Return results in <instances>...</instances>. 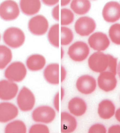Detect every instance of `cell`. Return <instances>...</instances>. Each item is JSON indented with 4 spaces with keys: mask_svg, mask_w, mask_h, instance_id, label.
Returning a JSON list of instances; mask_svg holds the SVG:
<instances>
[{
    "mask_svg": "<svg viewBox=\"0 0 120 133\" xmlns=\"http://www.w3.org/2000/svg\"><path fill=\"white\" fill-rule=\"evenodd\" d=\"M115 118L119 122H120V108L117 110L115 112Z\"/></svg>",
    "mask_w": 120,
    "mask_h": 133,
    "instance_id": "obj_37",
    "label": "cell"
},
{
    "mask_svg": "<svg viewBox=\"0 0 120 133\" xmlns=\"http://www.w3.org/2000/svg\"><path fill=\"white\" fill-rule=\"evenodd\" d=\"M26 75V66L20 61L12 62L7 66L4 71L5 78L16 83L23 81L25 78Z\"/></svg>",
    "mask_w": 120,
    "mask_h": 133,
    "instance_id": "obj_2",
    "label": "cell"
},
{
    "mask_svg": "<svg viewBox=\"0 0 120 133\" xmlns=\"http://www.w3.org/2000/svg\"><path fill=\"white\" fill-rule=\"evenodd\" d=\"M60 99V93L58 92L55 96L53 99V105L55 109L57 111H59V100Z\"/></svg>",
    "mask_w": 120,
    "mask_h": 133,
    "instance_id": "obj_33",
    "label": "cell"
},
{
    "mask_svg": "<svg viewBox=\"0 0 120 133\" xmlns=\"http://www.w3.org/2000/svg\"><path fill=\"white\" fill-rule=\"evenodd\" d=\"M29 133H49V129L45 124L38 123L31 126L29 129Z\"/></svg>",
    "mask_w": 120,
    "mask_h": 133,
    "instance_id": "obj_29",
    "label": "cell"
},
{
    "mask_svg": "<svg viewBox=\"0 0 120 133\" xmlns=\"http://www.w3.org/2000/svg\"><path fill=\"white\" fill-rule=\"evenodd\" d=\"M19 4L13 0H7L0 4V18L6 22H11L18 18L20 14Z\"/></svg>",
    "mask_w": 120,
    "mask_h": 133,
    "instance_id": "obj_4",
    "label": "cell"
},
{
    "mask_svg": "<svg viewBox=\"0 0 120 133\" xmlns=\"http://www.w3.org/2000/svg\"><path fill=\"white\" fill-rule=\"evenodd\" d=\"M99 88L105 92L114 90L117 85L115 75L109 71L101 73L98 79Z\"/></svg>",
    "mask_w": 120,
    "mask_h": 133,
    "instance_id": "obj_14",
    "label": "cell"
},
{
    "mask_svg": "<svg viewBox=\"0 0 120 133\" xmlns=\"http://www.w3.org/2000/svg\"><path fill=\"white\" fill-rule=\"evenodd\" d=\"M88 43L91 48L98 52L106 50L110 45L107 36L101 32H97L91 35L88 39Z\"/></svg>",
    "mask_w": 120,
    "mask_h": 133,
    "instance_id": "obj_13",
    "label": "cell"
},
{
    "mask_svg": "<svg viewBox=\"0 0 120 133\" xmlns=\"http://www.w3.org/2000/svg\"><path fill=\"white\" fill-rule=\"evenodd\" d=\"M26 39L24 31L20 28L11 27L7 28L3 35V40L9 48L17 49L22 46Z\"/></svg>",
    "mask_w": 120,
    "mask_h": 133,
    "instance_id": "obj_1",
    "label": "cell"
},
{
    "mask_svg": "<svg viewBox=\"0 0 120 133\" xmlns=\"http://www.w3.org/2000/svg\"><path fill=\"white\" fill-rule=\"evenodd\" d=\"M115 108L113 103L109 100H102L99 104L98 114L99 116L104 119L111 118L115 113Z\"/></svg>",
    "mask_w": 120,
    "mask_h": 133,
    "instance_id": "obj_21",
    "label": "cell"
},
{
    "mask_svg": "<svg viewBox=\"0 0 120 133\" xmlns=\"http://www.w3.org/2000/svg\"><path fill=\"white\" fill-rule=\"evenodd\" d=\"M56 115L55 110L47 105H41L35 109L32 114L33 121L37 123L48 124L52 122Z\"/></svg>",
    "mask_w": 120,
    "mask_h": 133,
    "instance_id": "obj_5",
    "label": "cell"
},
{
    "mask_svg": "<svg viewBox=\"0 0 120 133\" xmlns=\"http://www.w3.org/2000/svg\"><path fill=\"white\" fill-rule=\"evenodd\" d=\"M64 55V51L63 49V48H62V49H61V58H63Z\"/></svg>",
    "mask_w": 120,
    "mask_h": 133,
    "instance_id": "obj_40",
    "label": "cell"
},
{
    "mask_svg": "<svg viewBox=\"0 0 120 133\" xmlns=\"http://www.w3.org/2000/svg\"><path fill=\"white\" fill-rule=\"evenodd\" d=\"M51 15L53 17V18L57 21H60V12H59V5H57L56 6H55L51 12Z\"/></svg>",
    "mask_w": 120,
    "mask_h": 133,
    "instance_id": "obj_32",
    "label": "cell"
},
{
    "mask_svg": "<svg viewBox=\"0 0 120 133\" xmlns=\"http://www.w3.org/2000/svg\"><path fill=\"white\" fill-rule=\"evenodd\" d=\"M74 39L72 30L66 27L62 26L61 28V43L62 45L69 44Z\"/></svg>",
    "mask_w": 120,
    "mask_h": 133,
    "instance_id": "obj_27",
    "label": "cell"
},
{
    "mask_svg": "<svg viewBox=\"0 0 120 133\" xmlns=\"http://www.w3.org/2000/svg\"><path fill=\"white\" fill-rule=\"evenodd\" d=\"M109 58V65L108 68L109 72L112 73L115 75L116 74V67H117V58L114 57L110 54H107Z\"/></svg>",
    "mask_w": 120,
    "mask_h": 133,
    "instance_id": "obj_30",
    "label": "cell"
},
{
    "mask_svg": "<svg viewBox=\"0 0 120 133\" xmlns=\"http://www.w3.org/2000/svg\"><path fill=\"white\" fill-rule=\"evenodd\" d=\"M59 1H55V0H43L42 2L47 6H53L59 3Z\"/></svg>",
    "mask_w": 120,
    "mask_h": 133,
    "instance_id": "obj_35",
    "label": "cell"
},
{
    "mask_svg": "<svg viewBox=\"0 0 120 133\" xmlns=\"http://www.w3.org/2000/svg\"><path fill=\"white\" fill-rule=\"evenodd\" d=\"M68 108L71 114L76 116H80L86 113L87 106L86 102L82 99L75 97L68 102Z\"/></svg>",
    "mask_w": 120,
    "mask_h": 133,
    "instance_id": "obj_19",
    "label": "cell"
},
{
    "mask_svg": "<svg viewBox=\"0 0 120 133\" xmlns=\"http://www.w3.org/2000/svg\"><path fill=\"white\" fill-rule=\"evenodd\" d=\"M90 49L87 43L83 41H77L71 45L68 51L70 58L75 62H82L88 56Z\"/></svg>",
    "mask_w": 120,
    "mask_h": 133,
    "instance_id": "obj_8",
    "label": "cell"
},
{
    "mask_svg": "<svg viewBox=\"0 0 120 133\" xmlns=\"http://www.w3.org/2000/svg\"><path fill=\"white\" fill-rule=\"evenodd\" d=\"M35 102L34 94L26 87H23L17 95V107L23 112H26L32 110L35 106Z\"/></svg>",
    "mask_w": 120,
    "mask_h": 133,
    "instance_id": "obj_3",
    "label": "cell"
},
{
    "mask_svg": "<svg viewBox=\"0 0 120 133\" xmlns=\"http://www.w3.org/2000/svg\"><path fill=\"white\" fill-rule=\"evenodd\" d=\"M88 65L90 69L94 72L101 73L105 72L109 65L107 55L101 52L93 53L89 58Z\"/></svg>",
    "mask_w": 120,
    "mask_h": 133,
    "instance_id": "obj_7",
    "label": "cell"
},
{
    "mask_svg": "<svg viewBox=\"0 0 120 133\" xmlns=\"http://www.w3.org/2000/svg\"><path fill=\"white\" fill-rule=\"evenodd\" d=\"M67 72L66 69L63 66H62L61 68V81L63 82L66 78Z\"/></svg>",
    "mask_w": 120,
    "mask_h": 133,
    "instance_id": "obj_36",
    "label": "cell"
},
{
    "mask_svg": "<svg viewBox=\"0 0 120 133\" xmlns=\"http://www.w3.org/2000/svg\"><path fill=\"white\" fill-rule=\"evenodd\" d=\"M5 133H26L27 127L25 123L19 119L10 121L4 129Z\"/></svg>",
    "mask_w": 120,
    "mask_h": 133,
    "instance_id": "obj_24",
    "label": "cell"
},
{
    "mask_svg": "<svg viewBox=\"0 0 120 133\" xmlns=\"http://www.w3.org/2000/svg\"><path fill=\"white\" fill-rule=\"evenodd\" d=\"M1 34H0V40H1Z\"/></svg>",
    "mask_w": 120,
    "mask_h": 133,
    "instance_id": "obj_41",
    "label": "cell"
},
{
    "mask_svg": "<svg viewBox=\"0 0 120 133\" xmlns=\"http://www.w3.org/2000/svg\"><path fill=\"white\" fill-rule=\"evenodd\" d=\"M49 23L43 15H37L32 17L28 22V28L29 32L35 36H42L48 31Z\"/></svg>",
    "mask_w": 120,
    "mask_h": 133,
    "instance_id": "obj_6",
    "label": "cell"
},
{
    "mask_svg": "<svg viewBox=\"0 0 120 133\" xmlns=\"http://www.w3.org/2000/svg\"><path fill=\"white\" fill-rule=\"evenodd\" d=\"M88 132L89 133H106V130L103 125L96 124L91 126Z\"/></svg>",
    "mask_w": 120,
    "mask_h": 133,
    "instance_id": "obj_31",
    "label": "cell"
},
{
    "mask_svg": "<svg viewBox=\"0 0 120 133\" xmlns=\"http://www.w3.org/2000/svg\"><path fill=\"white\" fill-rule=\"evenodd\" d=\"M76 87L81 94L89 95L95 90L96 81L93 77L90 75H82L78 78L76 82Z\"/></svg>",
    "mask_w": 120,
    "mask_h": 133,
    "instance_id": "obj_15",
    "label": "cell"
},
{
    "mask_svg": "<svg viewBox=\"0 0 120 133\" xmlns=\"http://www.w3.org/2000/svg\"><path fill=\"white\" fill-rule=\"evenodd\" d=\"M77 126L76 118L68 112L61 113V131L63 133H70L74 131Z\"/></svg>",
    "mask_w": 120,
    "mask_h": 133,
    "instance_id": "obj_20",
    "label": "cell"
},
{
    "mask_svg": "<svg viewBox=\"0 0 120 133\" xmlns=\"http://www.w3.org/2000/svg\"><path fill=\"white\" fill-rule=\"evenodd\" d=\"M19 108L11 102L0 103V123H5L13 121L19 115Z\"/></svg>",
    "mask_w": 120,
    "mask_h": 133,
    "instance_id": "obj_11",
    "label": "cell"
},
{
    "mask_svg": "<svg viewBox=\"0 0 120 133\" xmlns=\"http://www.w3.org/2000/svg\"><path fill=\"white\" fill-rule=\"evenodd\" d=\"M104 19L109 23H113L120 18V4L115 1L106 3L102 10Z\"/></svg>",
    "mask_w": 120,
    "mask_h": 133,
    "instance_id": "obj_12",
    "label": "cell"
},
{
    "mask_svg": "<svg viewBox=\"0 0 120 133\" xmlns=\"http://www.w3.org/2000/svg\"><path fill=\"white\" fill-rule=\"evenodd\" d=\"M70 8L77 14H85L90 10L91 3L88 0H74L70 3Z\"/></svg>",
    "mask_w": 120,
    "mask_h": 133,
    "instance_id": "obj_22",
    "label": "cell"
},
{
    "mask_svg": "<svg viewBox=\"0 0 120 133\" xmlns=\"http://www.w3.org/2000/svg\"><path fill=\"white\" fill-rule=\"evenodd\" d=\"M109 133H120V125H113L111 126L108 130Z\"/></svg>",
    "mask_w": 120,
    "mask_h": 133,
    "instance_id": "obj_34",
    "label": "cell"
},
{
    "mask_svg": "<svg viewBox=\"0 0 120 133\" xmlns=\"http://www.w3.org/2000/svg\"><path fill=\"white\" fill-rule=\"evenodd\" d=\"M13 53L9 47L4 45H0V70H3L12 61Z\"/></svg>",
    "mask_w": 120,
    "mask_h": 133,
    "instance_id": "obj_23",
    "label": "cell"
},
{
    "mask_svg": "<svg viewBox=\"0 0 120 133\" xmlns=\"http://www.w3.org/2000/svg\"><path fill=\"white\" fill-rule=\"evenodd\" d=\"M70 3H71L70 1H61V5L62 6H65L69 4Z\"/></svg>",
    "mask_w": 120,
    "mask_h": 133,
    "instance_id": "obj_38",
    "label": "cell"
},
{
    "mask_svg": "<svg viewBox=\"0 0 120 133\" xmlns=\"http://www.w3.org/2000/svg\"><path fill=\"white\" fill-rule=\"evenodd\" d=\"M19 89L16 83L8 79L0 81V99L4 101L13 100L17 95Z\"/></svg>",
    "mask_w": 120,
    "mask_h": 133,
    "instance_id": "obj_9",
    "label": "cell"
},
{
    "mask_svg": "<svg viewBox=\"0 0 120 133\" xmlns=\"http://www.w3.org/2000/svg\"><path fill=\"white\" fill-rule=\"evenodd\" d=\"M48 39L49 43L56 48H59V25L56 24L52 25L48 33Z\"/></svg>",
    "mask_w": 120,
    "mask_h": 133,
    "instance_id": "obj_25",
    "label": "cell"
},
{
    "mask_svg": "<svg viewBox=\"0 0 120 133\" xmlns=\"http://www.w3.org/2000/svg\"><path fill=\"white\" fill-rule=\"evenodd\" d=\"M117 74L118 75V76L120 78V61L117 65Z\"/></svg>",
    "mask_w": 120,
    "mask_h": 133,
    "instance_id": "obj_39",
    "label": "cell"
},
{
    "mask_svg": "<svg viewBox=\"0 0 120 133\" xmlns=\"http://www.w3.org/2000/svg\"><path fill=\"white\" fill-rule=\"evenodd\" d=\"M46 63V58L43 55L39 54H33L26 59V66L32 72H37L45 67Z\"/></svg>",
    "mask_w": 120,
    "mask_h": 133,
    "instance_id": "obj_18",
    "label": "cell"
},
{
    "mask_svg": "<svg viewBox=\"0 0 120 133\" xmlns=\"http://www.w3.org/2000/svg\"><path fill=\"white\" fill-rule=\"evenodd\" d=\"M96 28L95 21L91 17L83 16L78 18L75 24L77 34L81 36H87L93 32Z\"/></svg>",
    "mask_w": 120,
    "mask_h": 133,
    "instance_id": "obj_10",
    "label": "cell"
},
{
    "mask_svg": "<svg viewBox=\"0 0 120 133\" xmlns=\"http://www.w3.org/2000/svg\"><path fill=\"white\" fill-rule=\"evenodd\" d=\"M45 80L52 85H58L61 79L60 66L58 63H51L48 65L43 73Z\"/></svg>",
    "mask_w": 120,
    "mask_h": 133,
    "instance_id": "obj_16",
    "label": "cell"
},
{
    "mask_svg": "<svg viewBox=\"0 0 120 133\" xmlns=\"http://www.w3.org/2000/svg\"><path fill=\"white\" fill-rule=\"evenodd\" d=\"M20 10L24 15L34 16L38 13L41 6L39 0H21L20 1Z\"/></svg>",
    "mask_w": 120,
    "mask_h": 133,
    "instance_id": "obj_17",
    "label": "cell"
},
{
    "mask_svg": "<svg viewBox=\"0 0 120 133\" xmlns=\"http://www.w3.org/2000/svg\"><path fill=\"white\" fill-rule=\"evenodd\" d=\"M74 20V14L69 9H62L60 13V21L62 26H66L71 24Z\"/></svg>",
    "mask_w": 120,
    "mask_h": 133,
    "instance_id": "obj_26",
    "label": "cell"
},
{
    "mask_svg": "<svg viewBox=\"0 0 120 133\" xmlns=\"http://www.w3.org/2000/svg\"><path fill=\"white\" fill-rule=\"evenodd\" d=\"M109 37L112 41L117 45H120V24H115L111 26L109 31Z\"/></svg>",
    "mask_w": 120,
    "mask_h": 133,
    "instance_id": "obj_28",
    "label": "cell"
}]
</instances>
